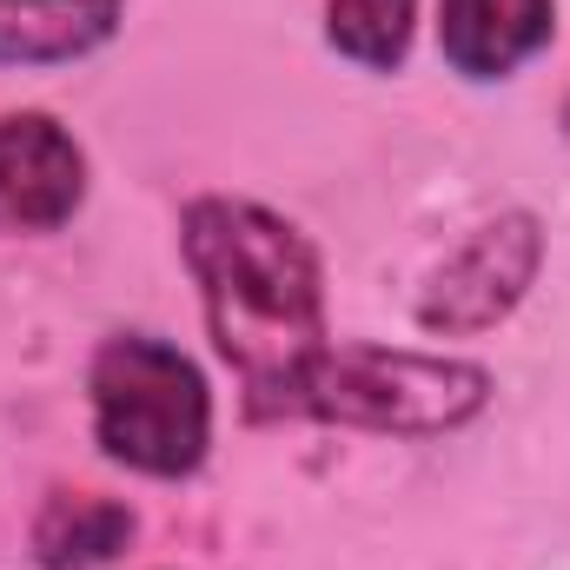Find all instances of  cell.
I'll return each instance as SVG.
<instances>
[{"instance_id": "obj_1", "label": "cell", "mask_w": 570, "mask_h": 570, "mask_svg": "<svg viewBox=\"0 0 570 570\" xmlns=\"http://www.w3.org/2000/svg\"><path fill=\"white\" fill-rule=\"evenodd\" d=\"M179 266L246 425H298L305 372L338 338L318 239L253 193H193L179 206Z\"/></svg>"}, {"instance_id": "obj_2", "label": "cell", "mask_w": 570, "mask_h": 570, "mask_svg": "<svg viewBox=\"0 0 570 570\" xmlns=\"http://www.w3.org/2000/svg\"><path fill=\"white\" fill-rule=\"evenodd\" d=\"M87 438L127 478L146 484L199 478L219 438V399L206 365L153 325L107 332L87 352Z\"/></svg>"}, {"instance_id": "obj_3", "label": "cell", "mask_w": 570, "mask_h": 570, "mask_svg": "<svg viewBox=\"0 0 570 570\" xmlns=\"http://www.w3.org/2000/svg\"><path fill=\"white\" fill-rule=\"evenodd\" d=\"M498 399V372L451 345L332 338L298 392V425H332L392 444H444Z\"/></svg>"}, {"instance_id": "obj_4", "label": "cell", "mask_w": 570, "mask_h": 570, "mask_svg": "<svg viewBox=\"0 0 570 570\" xmlns=\"http://www.w3.org/2000/svg\"><path fill=\"white\" fill-rule=\"evenodd\" d=\"M551 259V233L531 206H504L491 219H478L438 266H431L419 292H412V325L425 338H484L498 325H511L524 312V298L544 279Z\"/></svg>"}, {"instance_id": "obj_5", "label": "cell", "mask_w": 570, "mask_h": 570, "mask_svg": "<svg viewBox=\"0 0 570 570\" xmlns=\"http://www.w3.org/2000/svg\"><path fill=\"white\" fill-rule=\"evenodd\" d=\"M94 199V153L47 107L0 114V239H53Z\"/></svg>"}, {"instance_id": "obj_6", "label": "cell", "mask_w": 570, "mask_h": 570, "mask_svg": "<svg viewBox=\"0 0 570 570\" xmlns=\"http://www.w3.org/2000/svg\"><path fill=\"white\" fill-rule=\"evenodd\" d=\"M431 40L464 87H511L558 40V0H438Z\"/></svg>"}, {"instance_id": "obj_7", "label": "cell", "mask_w": 570, "mask_h": 570, "mask_svg": "<svg viewBox=\"0 0 570 570\" xmlns=\"http://www.w3.org/2000/svg\"><path fill=\"white\" fill-rule=\"evenodd\" d=\"M134 0H0V73L80 67L107 53Z\"/></svg>"}, {"instance_id": "obj_8", "label": "cell", "mask_w": 570, "mask_h": 570, "mask_svg": "<svg viewBox=\"0 0 570 570\" xmlns=\"http://www.w3.org/2000/svg\"><path fill=\"white\" fill-rule=\"evenodd\" d=\"M140 544V511L127 498L107 491H47L33 524H27V551L40 570H107Z\"/></svg>"}, {"instance_id": "obj_9", "label": "cell", "mask_w": 570, "mask_h": 570, "mask_svg": "<svg viewBox=\"0 0 570 570\" xmlns=\"http://www.w3.org/2000/svg\"><path fill=\"white\" fill-rule=\"evenodd\" d=\"M419 13H425V0H325L318 7V40L345 67H358L372 80H392V73L412 67Z\"/></svg>"}]
</instances>
